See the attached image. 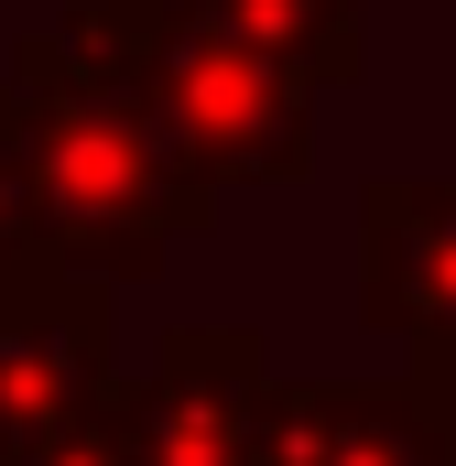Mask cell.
Wrapping results in <instances>:
<instances>
[{
	"mask_svg": "<svg viewBox=\"0 0 456 466\" xmlns=\"http://www.w3.org/2000/svg\"><path fill=\"white\" fill-rule=\"evenodd\" d=\"M0 141L33 163L55 260H77L98 282H152L218 218V185L152 130L130 76L98 66L66 22L11 44V66H0Z\"/></svg>",
	"mask_w": 456,
	"mask_h": 466,
	"instance_id": "6da1fadb",
	"label": "cell"
},
{
	"mask_svg": "<svg viewBox=\"0 0 456 466\" xmlns=\"http://www.w3.org/2000/svg\"><path fill=\"white\" fill-rule=\"evenodd\" d=\"M98 66L130 76L152 130L207 174V185H305L316 174V76L283 66L272 44L228 33L185 0H66L55 11Z\"/></svg>",
	"mask_w": 456,
	"mask_h": 466,
	"instance_id": "7a4b0ae2",
	"label": "cell"
},
{
	"mask_svg": "<svg viewBox=\"0 0 456 466\" xmlns=\"http://www.w3.org/2000/svg\"><path fill=\"white\" fill-rule=\"evenodd\" d=\"M119 282L77 271V260H22L0 271V466H33L44 434L119 380Z\"/></svg>",
	"mask_w": 456,
	"mask_h": 466,
	"instance_id": "3957f363",
	"label": "cell"
},
{
	"mask_svg": "<svg viewBox=\"0 0 456 466\" xmlns=\"http://www.w3.org/2000/svg\"><path fill=\"white\" fill-rule=\"evenodd\" d=\"M358 315L402 337L413 369L456 380V185L369 174L358 185Z\"/></svg>",
	"mask_w": 456,
	"mask_h": 466,
	"instance_id": "277c9868",
	"label": "cell"
},
{
	"mask_svg": "<svg viewBox=\"0 0 456 466\" xmlns=\"http://www.w3.org/2000/svg\"><path fill=\"white\" fill-rule=\"evenodd\" d=\"M261 466H456V380H272Z\"/></svg>",
	"mask_w": 456,
	"mask_h": 466,
	"instance_id": "5b68a950",
	"label": "cell"
},
{
	"mask_svg": "<svg viewBox=\"0 0 456 466\" xmlns=\"http://www.w3.org/2000/svg\"><path fill=\"white\" fill-rule=\"evenodd\" d=\"M141 380V466H261L272 358L250 326H174Z\"/></svg>",
	"mask_w": 456,
	"mask_h": 466,
	"instance_id": "8992f818",
	"label": "cell"
},
{
	"mask_svg": "<svg viewBox=\"0 0 456 466\" xmlns=\"http://www.w3.org/2000/svg\"><path fill=\"white\" fill-rule=\"evenodd\" d=\"M228 33L272 44L283 66H305L316 87H358L369 76V0H185Z\"/></svg>",
	"mask_w": 456,
	"mask_h": 466,
	"instance_id": "52a82bcc",
	"label": "cell"
},
{
	"mask_svg": "<svg viewBox=\"0 0 456 466\" xmlns=\"http://www.w3.org/2000/svg\"><path fill=\"white\" fill-rule=\"evenodd\" d=\"M33 466H141V380L119 369V380H98L55 434H44V456Z\"/></svg>",
	"mask_w": 456,
	"mask_h": 466,
	"instance_id": "ba28073f",
	"label": "cell"
},
{
	"mask_svg": "<svg viewBox=\"0 0 456 466\" xmlns=\"http://www.w3.org/2000/svg\"><path fill=\"white\" fill-rule=\"evenodd\" d=\"M22 260H55V228H44V196H33V163L0 141V271Z\"/></svg>",
	"mask_w": 456,
	"mask_h": 466,
	"instance_id": "9c48e42d",
	"label": "cell"
}]
</instances>
